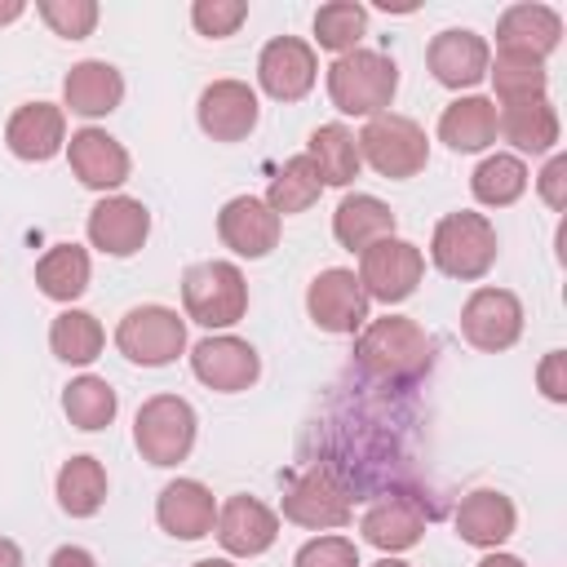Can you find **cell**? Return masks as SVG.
<instances>
[{
    "label": "cell",
    "instance_id": "obj_1",
    "mask_svg": "<svg viewBox=\"0 0 567 567\" xmlns=\"http://www.w3.org/2000/svg\"><path fill=\"white\" fill-rule=\"evenodd\" d=\"M434 337L408 319V315H385V319H368L359 328V341H354V359L368 377L377 381H390V385H403V381H416L430 372L434 363Z\"/></svg>",
    "mask_w": 567,
    "mask_h": 567
},
{
    "label": "cell",
    "instance_id": "obj_2",
    "mask_svg": "<svg viewBox=\"0 0 567 567\" xmlns=\"http://www.w3.org/2000/svg\"><path fill=\"white\" fill-rule=\"evenodd\" d=\"M394 89H399V66H394V58H385L377 49H350V53L332 58V66H328V97L341 115L372 120V115L390 111Z\"/></svg>",
    "mask_w": 567,
    "mask_h": 567
},
{
    "label": "cell",
    "instance_id": "obj_3",
    "mask_svg": "<svg viewBox=\"0 0 567 567\" xmlns=\"http://www.w3.org/2000/svg\"><path fill=\"white\" fill-rule=\"evenodd\" d=\"M496 226L483 213H447L430 235V257L447 279H483L496 266Z\"/></svg>",
    "mask_w": 567,
    "mask_h": 567
},
{
    "label": "cell",
    "instance_id": "obj_4",
    "mask_svg": "<svg viewBox=\"0 0 567 567\" xmlns=\"http://www.w3.org/2000/svg\"><path fill=\"white\" fill-rule=\"evenodd\" d=\"M182 306L199 328H230L248 310V279L235 261H195L182 275Z\"/></svg>",
    "mask_w": 567,
    "mask_h": 567
},
{
    "label": "cell",
    "instance_id": "obj_5",
    "mask_svg": "<svg viewBox=\"0 0 567 567\" xmlns=\"http://www.w3.org/2000/svg\"><path fill=\"white\" fill-rule=\"evenodd\" d=\"M359 159L372 164L381 177L390 182H403V177H416L425 164H430V142H425V128L408 115H394V111H381L372 115L359 137Z\"/></svg>",
    "mask_w": 567,
    "mask_h": 567
},
{
    "label": "cell",
    "instance_id": "obj_6",
    "mask_svg": "<svg viewBox=\"0 0 567 567\" xmlns=\"http://www.w3.org/2000/svg\"><path fill=\"white\" fill-rule=\"evenodd\" d=\"M133 443L151 465H177L195 447V408L182 394H151L137 408Z\"/></svg>",
    "mask_w": 567,
    "mask_h": 567
},
{
    "label": "cell",
    "instance_id": "obj_7",
    "mask_svg": "<svg viewBox=\"0 0 567 567\" xmlns=\"http://www.w3.org/2000/svg\"><path fill=\"white\" fill-rule=\"evenodd\" d=\"M115 346L142 368H164L186 350V319L168 306H133L115 328Z\"/></svg>",
    "mask_w": 567,
    "mask_h": 567
},
{
    "label": "cell",
    "instance_id": "obj_8",
    "mask_svg": "<svg viewBox=\"0 0 567 567\" xmlns=\"http://www.w3.org/2000/svg\"><path fill=\"white\" fill-rule=\"evenodd\" d=\"M421 275H425L421 248L408 244V239H399V235H385V239H377V244H368L359 252V284H363L368 301L377 297V301L394 306V301H403V297L416 292Z\"/></svg>",
    "mask_w": 567,
    "mask_h": 567
},
{
    "label": "cell",
    "instance_id": "obj_9",
    "mask_svg": "<svg viewBox=\"0 0 567 567\" xmlns=\"http://www.w3.org/2000/svg\"><path fill=\"white\" fill-rule=\"evenodd\" d=\"M306 310H310L315 328L346 337V332H359V328L368 323V292H363V284H359L354 270L328 266V270H319V275L310 279V288H306Z\"/></svg>",
    "mask_w": 567,
    "mask_h": 567
},
{
    "label": "cell",
    "instance_id": "obj_10",
    "mask_svg": "<svg viewBox=\"0 0 567 567\" xmlns=\"http://www.w3.org/2000/svg\"><path fill=\"white\" fill-rule=\"evenodd\" d=\"M461 332L474 350H509L523 337V301L509 288H474L461 306Z\"/></svg>",
    "mask_w": 567,
    "mask_h": 567
},
{
    "label": "cell",
    "instance_id": "obj_11",
    "mask_svg": "<svg viewBox=\"0 0 567 567\" xmlns=\"http://www.w3.org/2000/svg\"><path fill=\"white\" fill-rule=\"evenodd\" d=\"M350 514H354L350 492L328 470H306L301 478H292L284 487V518L297 527L328 532V527H346Z\"/></svg>",
    "mask_w": 567,
    "mask_h": 567
},
{
    "label": "cell",
    "instance_id": "obj_12",
    "mask_svg": "<svg viewBox=\"0 0 567 567\" xmlns=\"http://www.w3.org/2000/svg\"><path fill=\"white\" fill-rule=\"evenodd\" d=\"M190 372H195L208 390L239 394V390H248V385L261 377V359H257V350H252L244 337L217 332V337H204V341L190 350Z\"/></svg>",
    "mask_w": 567,
    "mask_h": 567
},
{
    "label": "cell",
    "instance_id": "obj_13",
    "mask_svg": "<svg viewBox=\"0 0 567 567\" xmlns=\"http://www.w3.org/2000/svg\"><path fill=\"white\" fill-rule=\"evenodd\" d=\"M257 80L275 102H301L319 80V58L297 35H275L257 58Z\"/></svg>",
    "mask_w": 567,
    "mask_h": 567
},
{
    "label": "cell",
    "instance_id": "obj_14",
    "mask_svg": "<svg viewBox=\"0 0 567 567\" xmlns=\"http://www.w3.org/2000/svg\"><path fill=\"white\" fill-rule=\"evenodd\" d=\"M425 62H430V75L443 84V89H474L478 80H487V62H492V49L478 31H465V27H447L430 40L425 49Z\"/></svg>",
    "mask_w": 567,
    "mask_h": 567
},
{
    "label": "cell",
    "instance_id": "obj_15",
    "mask_svg": "<svg viewBox=\"0 0 567 567\" xmlns=\"http://www.w3.org/2000/svg\"><path fill=\"white\" fill-rule=\"evenodd\" d=\"M84 230H89V244H93L97 252L133 257V252L146 244V235H151V213H146V204L133 199V195H106V199L93 204Z\"/></svg>",
    "mask_w": 567,
    "mask_h": 567
},
{
    "label": "cell",
    "instance_id": "obj_16",
    "mask_svg": "<svg viewBox=\"0 0 567 567\" xmlns=\"http://www.w3.org/2000/svg\"><path fill=\"white\" fill-rule=\"evenodd\" d=\"M213 532H217V540H221L226 554H235V558H257V554H266V549L275 545V536H279V514H275L270 505H261L257 496L239 492V496H230V501L217 509Z\"/></svg>",
    "mask_w": 567,
    "mask_h": 567
},
{
    "label": "cell",
    "instance_id": "obj_17",
    "mask_svg": "<svg viewBox=\"0 0 567 567\" xmlns=\"http://www.w3.org/2000/svg\"><path fill=\"white\" fill-rule=\"evenodd\" d=\"M199 128L213 137V142H244L252 128H257V93L244 84V80H213L204 93H199Z\"/></svg>",
    "mask_w": 567,
    "mask_h": 567
},
{
    "label": "cell",
    "instance_id": "obj_18",
    "mask_svg": "<svg viewBox=\"0 0 567 567\" xmlns=\"http://www.w3.org/2000/svg\"><path fill=\"white\" fill-rule=\"evenodd\" d=\"M66 159L71 173L89 186V190H115L128 182V151L106 133V128H80L66 142Z\"/></svg>",
    "mask_w": 567,
    "mask_h": 567
},
{
    "label": "cell",
    "instance_id": "obj_19",
    "mask_svg": "<svg viewBox=\"0 0 567 567\" xmlns=\"http://www.w3.org/2000/svg\"><path fill=\"white\" fill-rule=\"evenodd\" d=\"M217 235L239 257H266L279 244V217L257 195H235L217 213Z\"/></svg>",
    "mask_w": 567,
    "mask_h": 567
},
{
    "label": "cell",
    "instance_id": "obj_20",
    "mask_svg": "<svg viewBox=\"0 0 567 567\" xmlns=\"http://www.w3.org/2000/svg\"><path fill=\"white\" fill-rule=\"evenodd\" d=\"M155 523L177 540H199L217 523V501L199 478H173L155 501Z\"/></svg>",
    "mask_w": 567,
    "mask_h": 567
},
{
    "label": "cell",
    "instance_id": "obj_21",
    "mask_svg": "<svg viewBox=\"0 0 567 567\" xmlns=\"http://www.w3.org/2000/svg\"><path fill=\"white\" fill-rule=\"evenodd\" d=\"M4 142L18 159H53L66 142V111L53 102H22L4 124Z\"/></svg>",
    "mask_w": 567,
    "mask_h": 567
},
{
    "label": "cell",
    "instance_id": "obj_22",
    "mask_svg": "<svg viewBox=\"0 0 567 567\" xmlns=\"http://www.w3.org/2000/svg\"><path fill=\"white\" fill-rule=\"evenodd\" d=\"M363 540L385 549V554H399V549H412L425 532V505L408 492H390L381 496L368 514H363Z\"/></svg>",
    "mask_w": 567,
    "mask_h": 567
},
{
    "label": "cell",
    "instance_id": "obj_23",
    "mask_svg": "<svg viewBox=\"0 0 567 567\" xmlns=\"http://www.w3.org/2000/svg\"><path fill=\"white\" fill-rule=\"evenodd\" d=\"M558 44H563V18L549 4H509L496 22V49H518L545 62Z\"/></svg>",
    "mask_w": 567,
    "mask_h": 567
},
{
    "label": "cell",
    "instance_id": "obj_24",
    "mask_svg": "<svg viewBox=\"0 0 567 567\" xmlns=\"http://www.w3.org/2000/svg\"><path fill=\"white\" fill-rule=\"evenodd\" d=\"M62 102L84 115V120H97V115H111L120 102H124V75L102 62V58H84L66 71L62 80Z\"/></svg>",
    "mask_w": 567,
    "mask_h": 567
},
{
    "label": "cell",
    "instance_id": "obj_25",
    "mask_svg": "<svg viewBox=\"0 0 567 567\" xmlns=\"http://www.w3.org/2000/svg\"><path fill=\"white\" fill-rule=\"evenodd\" d=\"M514 501L505 492H492V487H478L470 492L461 505H456V536L465 545H478V549H496L514 536Z\"/></svg>",
    "mask_w": 567,
    "mask_h": 567
},
{
    "label": "cell",
    "instance_id": "obj_26",
    "mask_svg": "<svg viewBox=\"0 0 567 567\" xmlns=\"http://www.w3.org/2000/svg\"><path fill=\"white\" fill-rule=\"evenodd\" d=\"M496 133L527 155H545L558 142V111L549 97H523V102H501L496 111Z\"/></svg>",
    "mask_w": 567,
    "mask_h": 567
},
{
    "label": "cell",
    "instance_id": "obj_27",
    "mask_svg": "<svg viewBox=\"0 0 567 567\" xmlns=\"http://www.w3.org/2000/svg\"><path fill=\"white\" fill-rule=\"evenodd\" d=\"M439 142L461 155L487 151L496 142V102L483 93H465V97L447 102L439 115Z\"/></svg>",
    "mask_w": 567,
    "mask_h": 567
},
{
    "label": "cell",
    "instance_id": "obj_28",
    "mask_svg": "<svg viewBox=\"0 0 567 567\" xmlns=\"http://www.w3.org/2000/svg\"><path fill=\"white\" fill-rule=\"evenodd\" d=\"M332 235H337L341 248L363 252L368 244L394 235V213H390L385 199H377V195H359V190H354V195H346V199L337 204V213H332Z\"/></svg>",
    "mask_w": 567,
    "mask_h": 567
},
{
    "label": "cell",
    "instance_id": "obj_29",
    "mask_svg": "<svg viewBox=\"0 0 567 567\" xmlns=\"http://www.w3.org/2000/svg\"><path fill=\"white\" fill-rule=\"evenodd\" d=\"M310 164L319 168L323 186H350L359 177V146H354V133L346 124H319L310 133V146H306Z\"/></svg>",
    "mask_w": 567,
    "mask_h": 567
},
{
    "label": "cell",
    "instance_id": "obj_30",
    "mask_svg": "<svg viewBox=\"0 0 567 567\" xmlns=\"http://www.w3.org/2000/svg\"><path fill=\"white\" fill-rule=\"evenodd\" d=\"M89 252L80 248V244H53L40 261H35V284H40V292L44 297H53V301H75V297H84V288H89Z\"/></svg>",
    "mask_w": 567,
    "mask_h": 567
},
{
    "label": "cell",
    "instance_id": "obj_31",
    "mask_svg": "<svg viewBox=\"0 0 567 567\" xmlns=\"http://www.w3.org/2000/svg\"><path fill=\"white\" fill-rule=\"evenodd\" d=\"M106 501V470L97 456H71L58 470V505L71 518H93Z\"/></svg>",
    "mask_w": 567,
    "mask_h": 567
},
{
    "label": "cell",
    "instance_id": "obj_32",
    "mask_svg": "<svg viewBox=\"0 0 567 567\" xmlns=\"http://www.w3.org/2000/svg\"><path fill=\"white\" fill-rule=\"evenodd\" d=\"M323 195V177L319 168L310 164V155H292L275 177H270V190H266V208L275 217H288V213H306L315 208Z\"/></svg>",
    "mask_w": 567,
    "mask_h": 567
},
{
    "label": "cell",
    "instance_id": "obj_33",
    "mask_svg": "<svg viewBox=\"0 0 567 567\" xmlns=\"http://www.w3.org/2000/svg\"><path fill=\"white\" fill-rule=\"evenodd\" d=\"M487 75H492V89L501 102H523V97H545V62L532 58V53H518V49H496V58L487 62Z\"/></svg>",
    "mask_w": 567,
    "mask_h": 567
},
{
    "label": "cell",
    "instance_id": "obj_34",
    "mask_svg": "<svg viewBox=\"0 0 567 567\" xmlns=\"http://www.w3.org/2000/svg\"><path fill=\"white\" fill-rule=\"evenodd\" d=\"M115 408H120V399H115V390H111L106 377L84 372V377H75L62 390V412H66V421L75 430H102V425H111L115 421Z\"/></svg>",
    "mask_w": 567,
    "mask_h": 567
},
{
    "label": "cell",
    "instance_id": "obj_35",
    "mask_svg": "<svg viewBox=\"0 0 567 567\" xmlns=\"http://www.w3.org/2000/svg\"><path fill=\"white\" fill-rule=\"evenodd\" d=\"M470 190H474V199L487 204V208H509V204L527 190V164H523L518 155L496 151V155H487V159L474 168Z\"/></svg>",
    "mask_w": 567,
    "mask_h": 567
},
{
    "label": "cell",
    "instance_id": "obj_36",
    "mask_svg": "<svg viewBox=\"0 0 567 567\" xmlns=\"http://www.w3.org/2000/svg\"><path fill=\"white\" fill-rule=\"evenodd\" d=\"M102 323L89 315V310H62L53 323H49V346L62 363H93L102 354Z\"/></svg>",
    "mask_w": 567,
    "mask_h": 567
},
{
    "label": "cell",
    "instance_id": "obj_37",
    "mask_svg": "<svg viewBox=\"0 0 567 567\" xmlns=\"http://www.w3.org/2000/svg\"><path fill=\"white\" fill-rule=\"evenodd\" d=\"M363 27H368V9L354 4V0H332V4H323L315 13V40H319V49H328L337 58L359 49Z\"/></svg>",
    "mask_w": 567,
    "mask_h": 567
},
{
    "label": "cell",
    "instance_id": "obj_38",
    "mask_svg": "<svg viewBox=\"0 0 567 567\" xmlns=\"http://www.w3.org/2000/svg\"><path fill=\"white\" fill-rule=\"evenodd\" d=\"M35 13H40V18L49 22V31L62 35V40H84V35H93V27H97V4H93V0H40Z\"/></svg>",
    "mask_w": 567,
    "mask_h": 567
},
{
    "label": "cell",
    "instance_id": "obj_39",
    "mask_svg": "<svg viewBox=\"0 0 567 567\" xmlns=\"http://www.w3.org/2000/svg\"><path fill=\"white\" fill-rule=\"evenodd\" d=\"M244 18H248V4H244V0H195V4H190V22H195V31L208 35V40L235 35V31L244 27Z\"/></svg>",
    "mask_w": 567,
    "mask_h": 567
},
{
    "label": "cell",
    "instance_id": "obj_40",
    "mask_svg": "<svg viewBox=\"0 0 567 567\" xmlns=\"http://www.w3.org/2000/svg\"><path fill=\"white\" fill-rule=\"evenodd\" d=\"M292 567H359V549L350 536H315L297 549Z\"/></svg>",
    "mask_w": 567,
    "mask_h": 567
},
{
    "label": "cell",
    "instance_id": "obj_41",
    "mask_svg": "<svg viewBox=\"0 0 567 567\" xmlns=\"http://www.w3.org/2000/svg\"><path fill=\"white\" fill-rule=\"evenodd\" d=\"M536 190H540V199H545L554 213H563V208H567V155H554V159L540 168Z\"/></svg>",
    "mask_w": 567,
    "mask_h": 567
},
{
    "label": "cell",
    "instance_id": "obj_42",
    "mask_svg": "<svg viewBox=\"0 0 567 567\" xmlns=\"http://www.w3.org/2000/svg\"><path fill=\"white\" fill-rule=\"evenodd\" d=\"M536 381H540L545 399L567 403V350H549V354L540 359V368H536Z\"/></svg>",
    "mask_w": 567,
    "mask_h": 567
},
{
    "label": "cell",
    "instance_id": "obj_43",
    "mask_svg": "<svg viewBox=\"0 0 567 567\" xmlns=\"http://www.w3.org/2000/svg\"><path fill=\"white\" fill-rule=\"evenodd\" d=\"M49 567H97V558L89 549H80V545H62V549H53Z\"/></svg>",
    "mask_w": 567,
    "mask_h": 567
},
{
    "label": "cell",
    "instance_id": "obj_44",
    "mask_svg": "<svg viewBox=\"0 0 567 567\" xmlns=\"http://www.w3.org/2000/svg\"><path fill=\"white\" fill-rule=\"evenodd\" d=\"M0 567H22V549L9 536H0Z\"/></svg>",
    "mask_w": 567,
    "mask_h": 567
},
{
    "label": "cell",
    "instance_id": "obj_45",
    "mask_svg": "<svg viewBox=\"0 0 567 567\" xmlns=\"http://www.w3.org/2000/svg\"><path fill=\"white\" fill-rule=\"evenodd\" d=\"M478 567H523V558H514V554H501V549H492Z\"/></svg>",
    "mask_w": 567,
    "mask_h": 567
},
{
    "label": "cell",
    "instance_id": "obj_46",
    "mask_svg": "<svg viewBox=\"0 0 567 567\" xmlns=\"http://www.w3.org/2000/svg\"><path fill=\"white\" fill-rule=\"evenodd\" d=\"M22 9H27L22 0H0V27H4V22H18V18H22Z\"/></svg>",
    "mask_w": 567,
    "mask_h": 567
},
{
    "label": "cell",
    "instance_id": "obj_47",
    "mask_svg": "<svg viewBox=\"0 0 567 567\" xmlns=\"http://www.w3.org/2000/svg\"><path fill=\"white\" fill-rule=\"evenodd\" d=\"M190 567H235L230 558H199V563H190Z\"/></svg>",
    "mask_w": 567,
    "mask_h": 567
},
{
    "label": "cell",
    "instance_id": "obj_48",
    "mask_svg": "<svg viewBox=\"0 0 567 567\" xmlns=\"http://www.w3.org/2000/svg\"><path fill=\"white\" fill-rule=\"evenodd\" d=\"M372 567H412V563H403V558H390V554H385V558H381V563H372Z\"/></svg>",
    "mask_w": 567,
    "mask_h": 567
}]
</instances>
